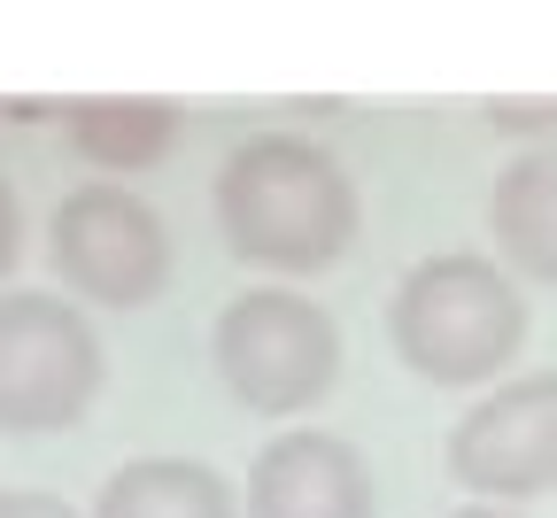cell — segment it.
<instances>
[{"label": "cell", "instance_id": "cell-1", "mask_svg": "<svg viewBox=\"0 0 557 518\" xmlns=\"http://www.w3.org/2000/svg\"><path fill=\"white\" fill-rule=\"evenodd\" d=\"M357 178L302 132H256L218 163V233L240 263L325 271L357 240Z\"/></svg>", "mask_w": 557, "mask_h": 518}, {"label": "cell", "instance_id": "cell-2", "mask_svg": "<svg viewBox=\"0 0 557 518\" xmlns=\"http://www.w3.org/2000/svg\"><path fill=\"white\" fill-rule=\"evenodd\" d=\"M387 333L395 356L410 363L418 380L434 387H472V380H496L504 363L527 341V294L496 256H426L387 303Z\"/></svg>", "mask_w": 557, "mask_h": 518}, {"label": "cell", "instance_id": "cell-3", "mask_svg": "<svg viewBox=\"0 0 557 518\" xmlns=\"http://www.w3.org/2000/svg\"><path fill=\"white\" fill-rule=\"evenodd\" d=\"M218 380L256 418H295L341 380V325L295 286H248L218 318Z\"/></svg>", "mask_w": 557, "mask_h": 518}, {"label": "cell", "instance_id": "cell-4", "mask_svg": "<svg viewBox=\"0 0 557 518\" xmlns=\"http://www.w3.org/2000/svg\"><path fill=\"white\" fill-rule=\"evenodd\" d=\"M101 395V333L62 294H0V433H62Z\"/></svg>", "mask_w": 557, "mask_h": 518}, {"label": "cell", "instance_id": "cell-5", "mask_svg": "<svg viewBox=\"0 0 557 518\" xmlns=\"http://www.w3.org/2000/svg\"><path fill=\"white\" fill-rule=\"evenodd\" d=\"M47 263H54V279L70 294H86L101 310H148L171 286V233L132 186L86 178L78 194L54 201Z\"/></svg>", "mask_w": 557, "mask_h": 518}, {"label": "cell", "instance_id": "cell-6", "mask_svg": "<svg viewBox=\"0 0 557 518\" xmlns=\"http://www.w3.org/2000/svg\"><path fill=\"white\" fill-rule=\"evenodd\" d=\"M449 472L480 503H519L557 488V372L504 380L449 433Z\"/></svg>", "mask_w": 557, "mask_h": 518}, {"label": "cell", "instance_id": "cell-7", "mask_svg": "<svg viewBox=\"0 0 557 518\" xmlns=\"http://www.w3.org/2000/svg\"><path fill=\"white\" fill-rule=\"evenodd\" d=\"M248 518H380V488H372V465L357 457V441L295 425L256 449Z\"/></svg>", "mask_w": 557, "mask_h": 518}, {"label": "cell", "instance_id": "cell-8", "mask_svg": "<svg viewBox=\"0 0 557 518\" xmlns=\"http://www.w3.org/2000/svg\"><path fill=\"white\" fill-rule=\"evenodd\" d=\"M62 139L78 163H94L109 178L148 171L178 139V101H163V94H78V101H62Z\"/></svg>", "mask_w": 557, "mask_h": 518}, {"label": "cell", "instance_id": "cell-9", "mask_svg": "<svg viewBox=\"0 0 557 518\" xmlns=\"http://www.w3.org/2000/svg\"><path fill=\"white\" fill-rule=\"evenodd\" d=\"M487 233H496L511 271L557 279V139L527 147V156L496 178V194H487Z\"/></svg>", "mask_w": 557, "mask_h": 518}, {"label": "cell", "instance_id": "cell-10", "mask_svg": "<svg viewBox=\"0 0 557 518\" xmlns=\"http://www.w3.org/2000/svg\"><path fill=\"white\" fill-rule=\"evenodd\" d=\"M94 518H240V503L201 457H132L109 472Z\"/></svg>", "mask_w": 557, "mask_h": 518}, {"label": "cell", "instance_id": "cell-11", "mask_svg": "<svg viewBox=\"0 0 557 518\" xmlns=\"http://www.w3.org/2000/svg\"><path fill=\"white\" fill-rule=\"evenodd\" d=\"M480 116H487V132H542V147L557 139V94H534V101L496 94V101H480Z\"/></svg>", "mask_w": 557, "mask_h": 518}, {"label": "cell", "instance_id": "cell-12", "mask_svg": "<svg viewBox=\"0 0 557 518\" xmlns=\"http://www.w3.org/2000/svg\"><path fill=\"white\" fill-rule=\"evenodd\" d=\"M16 256H24V209H16L9 178H0V279L16 271Z\"/></svg>", "mask_w": 557, "mask_h": 518}, {"label": "cell", "instance_id": "cell-13", "mask_svg": "<svg viewBox=\"0 0 557 518\" xmlns=\"http://www.w3.org/2000/svg\"><path fill=\"white\" fill-rule=\"evenodd\" d=\"M0 518H78L62 495H39V488H16V495H0Z\"/></svg>", "mask_w": 557, "mask_h": 518}, {"label": "cell", "instance_id": "cell-14", "mask_svg": "<svg viewBox=\"0 0 557 518\" xmlns=\"http://www.w3.org/2000/svg\"><path fill=\"white\" fill-rule=\"evenodd\" d=\"M457 518H511V510H496V503H472V510H457Z\"/></svg>", "mask_w": 557, "mask_h": 518}]
</instances>
